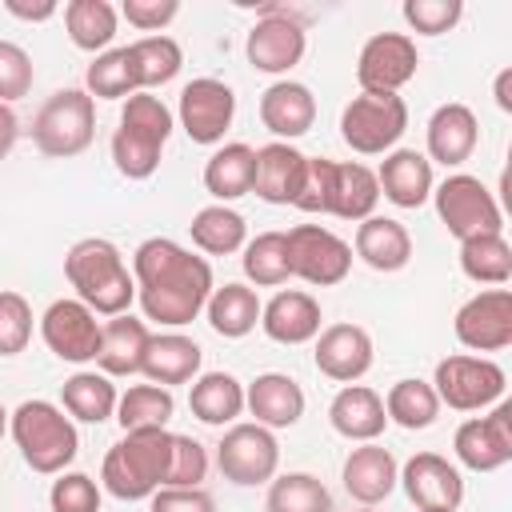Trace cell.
<instances>
[{
	"label": "cell",
	"mask_w": 512,
	"mask_h": 512,
	"mask_svg": "<svg viewBox=\"0 0 512 512\" xmlns=\"http://www.w3.org/2000/svg\"><path fill=\"white\" fill-rule=\"evenodd\" d=\"M172 460V432L168 428H132L120 444L108 448L100 464V484L116 500H148L164 488Z\"/></svg>",
	"instance_id": "cell-3"
},
{
	"label": "cell",
	"mask_w": 512,
	"mask_h": 512,
	"mask_svg": "<svg viewBox=\"0 0 512 512\" xmlns=\"http://www.w3.org/2000/svg\"><path fill=\"white\" fill-rule=\"evenodd\" d=\"M340 480H344V492L356 504L372 508V504H380V500L392 496V488L400 480V464H396V456L388 448H380L376 440H368V444H360V448L348 452Z\"/></svg>",
	"instance_id": "cell-19"
},
{
	"label": "cell",
	"mask_w": 512,
	"mask_h": 512,
	"mask_svg": "<svg viewBox=\"0 0 512 512\" xmlns=\"http://www.w3.org/2000/svg\"><path fill=\"white\" fill-rule=\"evenodd\" d=\"M188 408L204 424H232L244 412V384L232 372H204L188 392Z\"/></svg>",
	"instance_id": "cell-33"
},
{
	"label": "cell",
	"mask_w": 512,
	"mask_h": 512,
	"mask_svg": "<svg viewBox=\"0 0 512 512\" xmlns=\"http://www.w3.org/2000/svg\"><path fill=\"white\" fill-rule=\"evenodd\" d=\"M408 128V104L396 92H360L340 112V136L360 156H388Z\"/></svg>",
	"instance_id": "cell-6"
},
{
	"label": "cell",
	"mask_w": 512,
	"mask_h": 512,
	"mask_svg": "<svg viewBox=\"0 0 512 512\" xmlns=\"http://www.w3.org/2000/svg\"><path fill=\"white\" fill-rule=\"evenodd\" d=\"M208 476V452L200 440L172 432V460H168V480L164 488H200Z\"/></svg>",
	"instance_id": "cell-45"
},
{
	"label": "cell",
	"mask_w": 512,
	"mask_h": 512,
	"mask_svg": "<svg viewBox=\"0 0 512 512\" xmlns=\"http://www.w3.org/2000/svg\"><path fill=\"white\" fill-rule=\"evenodd\" d=\"M116 8L108 0H68L64 4V28L68 40L80 52H108L112 36H116Z\"/></svg>",
	"instance_id": "cell-36"
},
{
	"label": "cell",
	"mask_w": 512,
	"mask_h": 512,
	"mask_svg": "<svg viewBox=\"0 0 512 512\" xmlns=\"http://www.w3.org/2000/svg\"><path fill=\"white\" fill-rule=\"evenodd\" d=\"M52 512H100V484L84 472H60L48 492Z\"/></svg>",
	"instance_id": "cell-48"
},
{
	"label": "cell",
	"mask_w": 512,
	"mask_h": 512,
	"mask_svg": "<svg viewBox=\"0 0 512 512\" xmlns=\"http://www.w3.org/2000/svg\"><path fill=\"white\" fill-rule=\"evenodd\" d=\"M236 116V92L216 80V76H200L188 80L180 92V128L188 132L192 144H220L224 132L232 128Z\"/></svg>",
	"instance_id": "cell-12"
},
{
	"label": "cell",
	"mask_w": 512,
	"mask_h": 512,
	"mask_svg": "<svg viewBox=\"0 0 512 512\" xmlns=\"http://www.w3.org/2000/svg\"><path fill=\"white\" fill-rule=\"evenodd\" d=\"M96 136V104L84 88H60L52 92L36 120H32V140L44 156H56V160H68V156H80Z\"/></svg>",
	"instance_id": "cell-5"
},
{
	"label": "cell",
	"mask_w": 512,
	"mask_h": 512,
	"mask_svg": "<svg viewBox=\"0 0 512 512\" xmlns=\"http://www.w3.org/2000/svg\"><path fill=\"white\" fill-rule=\"evenodd\" d=\"M356 256L376 272H400L412 260V236L400 220L368 216L356 228Z\"/></svg>",
	"instance_id": "cell-30"
},
{
	"label": "cell",
	"mask_w": 512,
	"mask_h": 512,
	"mask_svg": "<svg viewBox=\"0 0 512 512\" xmlns=\"http://www.w3.org/2000/svg\"><path fill=\"white\" fill-rule=\"evenodd\" d=\"M88 96H100V100H128L136 88V76H132V64H128V48H108L100 52L92 64H88Z\"/></svg>",
	"instance_id": "cell-44"
},
{
	"label": "cell",
	"mask_w": 512,
	"mask_h": 512,
	"mask_svg": "<svg viewBox=\"0 0 512 512\" xmlns=\"http://www.w3.org/2000/svg\"><path fill=\"white\" fill-rule=\"evenodd\" d=\"M176 12H180L176 0H124L120 8V16L140 32H160L164 24L176 20Z\"/></svg>",
	"instance_id": "cell-51"
},
{
	"label": "cell",
	"mask_w": 512,
	"mask_h": 512,
	"mask_svg": "<svg viewBox=\"0 0 512 512\" xmlns=\"http://www.w3.org/2000/svg\"><path fill=\"white\" fill-rule=\"evenodd\" d=\"M268 512H332V492L312 472H284L268 484Z\"/></svg>",
	"instance_id": "cell-39"
},
{
	"label": "cell",
	"mask_w": 512,
	"mask_h": 512,
	"mask_svg": "<svg viewBox=\"0 0 512 512\" xmlns=\"http://www.w3.org/2000/svg\"><path fill=\"white\" fill-rule=\"evenodd\" d=\"M304 168H308V156L304 152H296L284 140H272V144L256 148V160H252V192L260 200H268V204H292L296 192H300Z\"/></svg>",
	"instance_id": "cell-21"
},
{
	"label": "cell",
	"mask_w": 512,
	"mask_h": 512,
	"mask_svg": "<svg viewBox=\"0 0 512 512\" xmlns=\"http://www.w3.org/2000/svg\"><path fill=\"white\" fill-rule=\"evenodd\" d=\"M32 80H36L32 56L20 44L0 40V104H12L20 96H28L32 92Z\"/></svg>",
	"instance_id": "cell-49"
},
{
	"label": "cell",
	"mask_w": 512,
	"mask_h": 512,
	"mask_svg": "<svg viewBox=\"0 0 512 512\" xmlns=\"http://www.w3.org/2000/svg\"><path fill=\"white\" fill-rule=\"evenodd\" d=\"M456 340L472 352H500L512 344V292L508 288H484L472 300L460 304L456 320Z\"/></svg>",
	"instance_id": "cell-13"
},
{
	"label": "cell",
	"mask_w": 512,
	"mask_h": 512,
	"mask_svg": "<svg viewBox=\"0 0 512 512\" xmlns=\"http://www.w3.org/2000/svg\"><path fill=\"white\" fill-rule=\"evenodd\" d=\"M320 320H324L320 304L300 288H284L260 308V328L276 344H308V340H316L320 336Z\"/></svg>",
	"instance_id": "cell-22"
},
{
	"label": "cell",
	"mask_w": 512,
	"mask_h": 512,
	"mask_svg": "<svg viewBox=\"0 0 512 512\" xmlns=\"http://www.w3.org/2000/svg\"><path fill=\"white\" fill-rule=\"evenodd\" d=\"M128 64H132V76H136V88H160L168 80H176L180 64H184V52L172 36H140L128 44Z\"/></svg>",
	"instance_id": "cell-37"
},
{
	"label": "cell",
	"mask_w": 512,
	"mask_h": 512,
	"mask_svg": "<svg viewBox=\"0 0 512 512\" xmlns=\"http://www.w3.org/2000/svg\"><path fill=\"white\" fill-rule=\"evenodd\" d=\"M496 104H500V112H512V68H504L496 76Z\"/></svg>",
	"instance_id": "cell-55"
},
{
	"label": "cell",
	"mask_w": 512,
	"mask_h": 512,
	"mask_svg": "<svg viewBox=\"0 0 512 512\" xmlns=\"http://www.w3.org/2000/svg\"><path fill=\"white\" fill-rule=\"evenodd\" d=\"M60 400H64V412L84 420V424H104L112 412H116V384L112 376L104 372H76L64 380L60 388Z\"/></svg>",
	"instance_id": "cell-35"
},
{
	"label": "cell",
	"mask_w": 512,
	"mask_h": 512,
	"mask_svg": "<svg viewBox=\"0 0 512 512\" xmlns=\"http://www.w3.org/2000/svg\"><path fill=\"white\" fill-rule=\"evenodd\" d=\"M176 412V400L168 388L160 384H132L120 400H116V420L124 432L132 428H164Z\"/></svg>",
	"instance_id": "cell-41"
},
{
	"label": "cell",
	"mask_w": 512,
	"mask_h": 512,
	"mask_svg": "<svg viewBox=\"0 0 512 512\" xmlns=\"http://www.w3.org/2000/svg\"><path fill=\"white\" fill-rule=\"evenodd\" d=\"M328 420H332V428H336L344 440L368 444V440H376V436L384 432L388 412H384L380 392H372V388H364V384H344V388L332 396V404H328Z\"/></svg>",
	"instance_id": "cell-27"
},
{
	"label": "cell",
	"mask_w": 512,
	"mask_h": 512,
	"mask_svg": "<svg viewBox=\"0 0 512 512\" xmlns=\"http://www.w3.org/2000/svg\"><path fill=\"white\" fill-rule=\"evenodd\" d=\"M188 232H192V244H196L200 252H208V256H232L236 248L248 244V224H244V216H240L236 208H228V204H208V208H200V212L192 216Z\"/></svg>",
	"instance_id": "cell-34"
},
{
	"label": "cell",
	"mask_w": 512,
	"mask_h": 512,
	"mask_svg": "<svg viewBox=\"0 0 512 512\" xmlns=\"http://www.w3.org/2000/svg\"><path fill=\"white\" fill-rule=\"evenodd\" d=\"M240 264H244V276H248L252 284H260V288H276V284H284V280L292 276L284 232H260L256 240H248Z\"/></svg>",
	"instance_id": "cell-42"
},
{
	"label": "cell",
	"mask_w": 512,
	"mask_h": 512,
	"mask_svg": "<svg viewBox=\"0 0 512 512\" xmlns=\"http://www.w3.org/2000/svg\"><path fill=\"white\" fill-rule=\"evenodd\" d=\"M316 368L320 376L336 380V384H356L368 368H372V336L360 324H328L316 336Z\"/></svg>",
	"instance_id": "cell-18"
},
{
	"label": "cell",
	"mask_w": 512,
	"mask_h": 512,
	"mask_svg": "<svg viewBox=\"0 0 512 512\" xmlns=\"http://www.w3.org/2000/svg\"><path fill=\"white\" fill-rule=\"evenodd\" d=\"M404 20L412 32L420 36H440V32H452L464 16V4L460 0H404Z\"/></svg>",
	"instance_id": "cell-46"
},
{
	"label": "cell",
	"mask_w": 512,
	"mask_h": 512,
	"mask_svg": "<svg viewBox=\"0 0 512 512\" xmlns=\"http://www.w3.org/2000/svg\"><path fill=\"white\" fill-rule=\"evenodd\" d=\"M384 412L400 428L420 432V428H428L440 416V400H436V392H432L428 380H396L388 388V396H384Z\"/></svg>",
	"instance_id": "cell-40"
},
{
	"label": "cell",
	"mask_w": 512,
	"mask_h": 512,
	"mask_svg": "<svg viewBox=\"0 0 512 512\" xmlns=\"http://www.w3.org/2000/svg\"><path fill=\"white\" fill-rule=\"evenodd\" d=\"M260 296L248 288V284H224V288H212L204 312H208V324L216 336L224 340H240L248 336L256 324H260Z\"/></svg>",
	"instance_id": "cell-31"
},
{
	"label": "cell",
	"mask_w": 512,
	"mask_h": 512,
	"mask_svg": "<svg viewBox=\"0 0 512 512\" xmlns=\"http://www.w3.org/2000/svg\"><path fill=\"white\" fill-rule=\"evenodd\" d=\"M132 280H136V300L148 320L184 328L192 324L208 296H212V264L204 256H192L168 236H152L136 248L132 256Z\"/></svg>",
	"instance_id": "cell-1"
},
{
	"label": "cell",
	"mask_w": 512,
	"mask_h": 512,
	"mask_svg": "<svg viewBox=\"0 0 512 512\" xmlns=\"http://www.w3.org/2000/svg\"><path fill=\"white\" fill-rule=\"evenodd\" d=\"M432 512H444V508H432Z\"/></svg>",
	"instance_id": "cell-57"
},
{
	"label": "cell",
	"mask_w": 512,
	"mask_h": 512,
	"mask_svg": "<svg viewBox=\"0 0 512 512\" xmlns=\"http://www.w3.org/2000/svg\"><path fill=\"white\" fill-rule=\"evenodd\" d=\"M420 68V52L416 40L408 32H376L364 40L360 56H356V80L360 92H396L416 76Z\"/></svg>",
	"instance_id": "cell-11"
},
{
	"label": "cell",
	"mask_w": 512,
	"mask_h": 512,
	"mask_svg": "<svg viewBox=\"0 0 512 512\" xmlns=\"http://www.w3.org/2000/svg\"><path fill=\"white\" fill-rule=\"evenodd\" d=\"M148 324L136 320V316H112L104 328H100V352H96V364L104 376H136L140 364H144V348H148Z\"/></svg>",
	"instance_id": "cell-29"
},
{
	"label": "cell",
	"mask_w": 512,
	"mask_h": 512,
	"mask_svg": "<svg viewBox=\"0 0 512 512\" xmlns=\"http://www.w3.org/2000/svg\"><path fill=\"white\" fill-rule=\"evenodd\" d=\"M360 512H372V508H360Z\"/></svg>",
	"instance_id": "cell-58"
},
{
	"label": "cell",
	"mask_w": 512,
	"mask_h": 512,
	"mask_svg": "<svg viewBox=\"0 0 512 512\" xmlns=\"http://www.w3.org/2000/svg\"><path fill=\"white\" fill-rule=\"evenodd\" d=\"M64 276L76 288V300L96 316H124L136 300V280L120 256V248L104 236H84L64 256Z\"/></svg>",
	"instance_id": "cell-2"
},
{
	"label": "cell",
	"mask_w": 512,
	"mask_h": 512,
	"mask_svg": "<svg viewBox=\"0 0 512 512\" xmlns=\"http://www.w3.org/2000/svg\"><path fill=\"white\" fill-rule=\"evenodd\" d=\"M328 176H332V160L324 156H308V168H304V180H300V192H296V208L300 212H328Z\"/></svg>",
	"instance_id": "cell-50"
},
{
	"label": "cell",
	"mask_w": 512,
	"mask_h": 512,
	"mask_svg": "<svg viewBox=\"0 0 512 512\" xmlns=\"http://www.w3.org/2000/svg\"><path fill=\"white\" fill-rule=\"evenodd\" d=\"M432 196H436V212H440L444 228L456 240H468V236H484V232H500L504 228L500 204L480 184V176L452 172L440 188H432Z\"/></svg>",
	"instance_id": "cell-8"
},
{
	"label": "cell",
	"mask_w": 512,
	"mask_h": 512,
	"mask_svg": "<svg viewBox=\"0 0 512 512\" xmlns=\"http://www.w3.org/2000/svg\"><path fill=\"white\" fill-rule=\"evenodd\" d=\"M380 200V184L376 172L356 164V160H332V176H328V212L324 216H340V220H368L376 212Z\"/></svg>",
	"instance_id": "cell-26"
},
{
	"label": "cell",
	"mask_w": 512,
	"mask_h": 512,
	"mask_svg": "<svg viewBox=\"0 0 512 512\" xmlns=\"http://www.w3.org/2000/svg\"><path fill=\"white\" fill-rule=\"evenodd\" d=\"M4 432H8V412H4V404H0V440H4Z\"/></svg>",
	"instance_id": "cell-56"
},
{
	"label": "cell",
	"mask_w": 512,
	"mask_h": 512,
	"mask_svg": "<svg viewBox=\"0 0 512 512\" xmlns=\"http://www.w3.org/2000/svg\"><path fill=\"white\" fill-rule=\"evenodd\" d=\"M252 160H256V148H248V144H240V140L216 148V152L208 156V164H204V188H208L220 204L248 196V192H252Z\"/></svg>",
	"instance_id": "cell-32"
},
{
	"label": "cell",
	"mask_w": 512,
	"mask_h": 512,
	"mask_svg": "<svg viewBox=\"0 0 512 512\" xmlns=\"http://www.w3.org/2000/svg\"><path fill=\"white\" fill-rule=\"evenodd\" d=\"M460 268L468 280L500 288L512 276V244L504 240V232L468 236V240H460Z\"/></svg>",
	"instance_id": "cell-38"
},
{
	"label": "cell",
	"mask_w": 512,
	"mask_h": 512,
	"mask_svg": "<svg viewBox=\"0 0 512 512\" xmlns=\"http://www.w3.org/2000/svg\"><path fill=\"white\" fill-rule=\"evenodd\" d=\"M216 464H220L224 480H232L240 488L268 484L280 468V444H276L272 428H264V424H232L216 444Z\"/></svg>",
	"instance_id": "cell-10"
},
{
	"label": "cell",
	"mask_w": 512,
	"mask_h": 512,
	"mask_svg": "<svg viewBox=\"0 0 512 512\" xmlns=\"http://www.w3.org/2000/svg\"><path fill=\"white\" fill-rule=\"evenodd\" d=\"M284 240H288V268L304 284L332 288L352 272V244H344L332 228L296 224L284 232Z\"/></svg>",
	"instance_id": "cell-9"
},
{
	"label": "cell",
	"mask_w": 512,
	"mask_h": 512,
	"mask_svg": "<svg viewBox=\"0 0 512 512\" xmlns=\"http://www.w3.org/2000/svg\"><path fill=\"white\" fill-rule=\"evenodd\" d=\"M400 484H404L408 500H412L420 512H432V508L456 512L460 500H464V480H460L456 464H448V460L436 456V452H416V456L400 468Z\"/></svg>",
	"instance_id": "cell-17"
},
{
	"label": "cell",
	"mask_w": 512,
	"mask_h": 512,
	"mask_svg": "<svg viewBox=\"0 0 512 512\" xmlns=\"http://www.w3.org/2000/svg\"><path fill=\"white\" fill-rule=\"evenodd\" d=\"M504 368L488 356H444L432 376V392L440 404L456 412H480L504 396Z\"/></svg>",
	"instance_id": "cell-7"
},
{
	"label": "cell",
	"mask_w": 512,
	"mask_h": 512,
	"mask_svg": "<svg viewBox=\"0 0 512 512\" xmlns=\"http://www.w3.org/2000/svg\"><path fill=\"white\" fill-rule=\"evenodd\" d=\"M8 432H12L24 464L40 476H60L80 452L76 424L52 400H24L8 416Z\"/></svg>",
	"instance_id": "cell-4"
},
{
	"label": "cell",
	"mask_w": 512,
	"mask_h": 512,
	"mask_svg": "<svg viewBox=\"0 0 512 512\" xmlns=\"http://www.w3.org/2000/svg\"><path fill=\"white\" fill-rule=\"evenodd\" d=\"M200 344L192 336H180V332H160V336H148V348H144V364L140 372L160 384V388H172V384H188L196 372H200Z\"/></svg>",
	"instance_id": "cell-28"
},
{
	"label": "cell",
	"mask_w": 512,
	"mask_h": 512,
	"mask_svg": "<svg viewBox=\"0 0 512 512\" xmlns=\"http://www.w3.org/2000/svg\"><path fill=\"white\" fill-rule=\"evenodd\" d=\"M260 124L272 136H280L284 144L296 140V136H304L316 124V96H312V88L300 84V80H276V84H268L264 96H260Z\"/></svg>",
	"instance_id": "cell-20"
},
{
	"label": "cell",
	"mask_w": 512,
	"mask_h": 512,
	"mask_svg": "<svg viewBox=\"0 0 512 512\" xmlns=\"http://www.w3.org/2000/svg\"><path fill=\"white\" fill-rule=\"evenodd\" d=\"M160 152H164V140H156L140 128L120 124L112 132V160H116L120 176H128V180H148L160 168Z\"/></svg>",
	"instance_id": "cell-43"
},
{
	"label": "cell",
	"mask_w": 512,
	"mask_h": 512,
	"mask_svg": "<svg viewBox=\"0 0 512 512\" xmlns=\"http://www.w3.org/2000/svg\"><path fill=\"white\" fill-rule=\"evenodd\" d=\"M100 320L88 304L80 300H52L48 312L40 316V336L52 348V356L68 364H88L100 352Z\"/></svg>",
	"instance_id": "cell-14"
},
{
	"label": "cell",
	"mask_w": 512,
	"mask_h": 512,
	"mask_svg": "<svg viewBox=\"0 0 512 512\" xmlns=\"http://www.w3.org/2000/svg\"><path fill=\"white\" fill-rule=\"evenodd\" d=\"M16 136H20V120H16L12 104H0V160H4L8 152H12Z\"/></svg>",
	"instance_id": "cell-54"
},
{
	"label": "cell",
	"mask_w": 512,
	"mask_h": 512,
	"mask_svg": "<svg viewBox=\"0 0 512 512\" xmlns=\"http://www.w3.org/2000/svg\"><path fill=\"white\" fill-rule=\"evenodd\" d=\"M304 48H308L304 24L292 20L288 12H268L264 20H256L248 32V44H244L248 64L256 72H268V76L292 72L304 60Z\"/></svg>",
	"instance_id": "cell-16"
},
{
	"label": "cell",
	"mask_w": 512,
	"mask_h": 512,
	"mask_svg": "<svg viewBox=\"0 0 512 512\" xmlns=\"http://www.w3.org/2000/svg\"><path fill=\"white\" fill-rule=\"evenodd\" d=\"M480 140V124L476 112L468 104H440L428 120V160L444 164V168H460Z\"/></svg>",
	"instance_id": "cell-24"
},
{
	"label": "cell",
	"mask_w": 512,
	"mask_h": 512,
	"mask_svg": "<svg viewBox=\"0 0 512 512\" xmlns=\"http://www.w3.org/2000/svg\"><path fill=\"white\" fill-rule=\"evenodd\" d=\"M32 340V304L20 292H0V356L24 352Z\"/></svg>",
	"instance_id": "cell-47"
},
{
	"label": "cell",
	"mask_w": 512,
	"mask_h": 512,
	"mask_svg": "<svg viewBox=\"0 0 512 512\" xmlns=\"http://www.w3.org/2000/svg\"><path fill=\"white\" fill-rule=\"evenodd\" d=\"M152 512H216V500L204 488H160L152 492Z\"/></svg>",
	"instance_id": "cell-52"
},
{
	"label": "cell",
	"mask_w": 512,
	"mask_h": 512,
	"mask_svg": "<svg viewBox=\"0 0 512 512\" xmlns=\"http://www.w3.org/2000/svg\"><path fill=\"white\" fill-rule=\"evenodd\" d=\"M380 196L396 208H420L432 196V160L416 148H392L376 172Z\"/></svg>",
	"instance_id": "cell-23"
},
{
	"label": "cell",
	"mask_w": 512,
	"mask_h": 512,
	"mask_svg": "<svg viewBox=\"0 0 512 512\" xmlns=\"http://www.w3.org/2000/svg\"><path fill=\"white\" fill-rule=\"evenodd\" d=\"M4 8L20 20H48L56 16V0H4Z\"/></svg>",
	"instance_id": "cell-53"
},
{
	"label": "cell",
	"mask_w": 512,
	"mask_h": 512,
	"mask_svg": "<svg viewBox=\"0 0 512 512\" xmlns=\"http://www.w3.org/2000/svg\"><path fill=\"white\" fill-rule=\"evenodd\" d=\"M244 408L256 416L264 428H292L304 416V392L292 376L284 372H260L244 388Z\"/></svg>",
	"instance_id": "cell-25"
},
{
	"label": "cell",
	"mask_w": 512,
	"mask_h": 512,
	"mask_svg": "<svg viewBox=\"0 0 512 512\" xmlns=\"http://www.w3.org/2000/svg\"><path fill=\"white\" fill-rule=\"evenodd\" d=\"M456 460L472 472H496L512 460V404L500 400L488 416L464 420L452 436Z\"/></svg>",
	"instance_id": "cell-15"
}]
</instances>
